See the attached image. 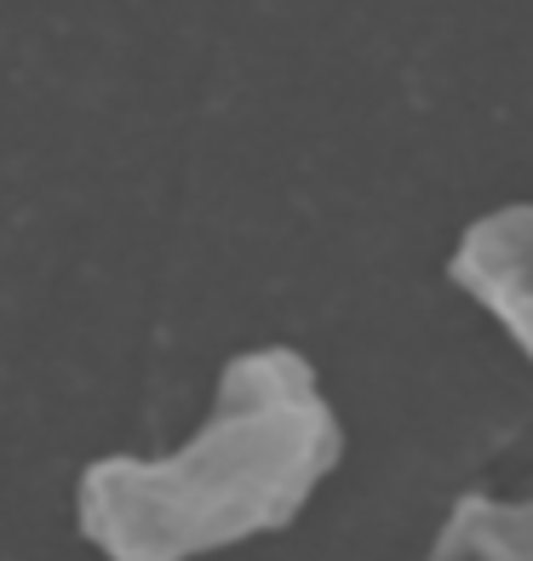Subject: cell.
I'll return each instance as SVG.
<instances>
[{"label":"cell","instance_id":"2","mask_svg":"<svg viewBox=\"0 0 533 561\" xmlns=\"http://www.w3.org/2000/svg\"><path fill=\"white\" fill-rule=\"evenodd\" d=\"M447 280L476 298L533 362V201L481 213L453 247Z\"/></svg>","mask_w":533,"mask_h":561},{"label":"cell","instance_id":"1","mask_svg":"<svg viewBox=\"0 0 533 561\" xmlns=\"http://www.w3.org/2000/svg\"><path fill=\"white\" fill-rule=\"evenodd\" d=\"M344 465V424L293 344L224 362L207 424L161 458H92L75 522L104 561H195L293 527Z\"/></svg>","mask_w":533,"mask_h":561},{"label":"cell","instance_id":"3","mask_svg":"<svg viewBox=\"0 0 533 561\" xmlns=\"http://www.w3.org/2000/svg\"><path fill=\"white\" fill-rule=\"evenodd\" d=\"M424 561H533V493L528 499L460 493Z\"/></svg>","mask_w":533,"mask_h":561}]
</instances>
